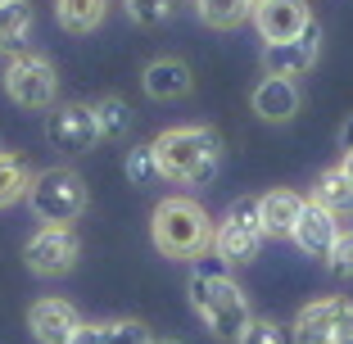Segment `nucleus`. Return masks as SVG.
I'll list each match as a JSON object with an SVG mask.
<instances>
[{
	"label": "nucleus",
	"mask_w": 353,
	"mask_h": 344,
	"mask_svg": "<svg viewBox=\"0 0 353 344\" xmlns=\"http://www.w3.org/2000/svg\"><path fill=\"white\" fill-rule=\"evenodd\" d=\"M154 154H159V172L163 181H176V186H204L213 181L218 172V159H222V141L213 127H168L163 136L154 141Z\"/></svg>",
	"instance_id": "f257e3e1"
},
{
	"label": "nucleus",
	"mask_w": 353,
	"mask_h": 344,
	"mask_svg": "<svg viewBox=\"0 0 353 344\" xmlns=\"http://www.w3.org/2000/svg\"><path fill=\"white\" fill-rule=\"evenodd\" d=\"M150 236H154V250L163 259L195 263L199 254L213 250V222H208L204 204L190 195H168L150 218Z\"/></svg>",
	"instance_id": "f03ea898"
},
{
	"label": "nucleus",
	"mask_w": 353,
	"mask_h": 344,
	"mask_svg": "<svg viewBox=\"0 0 353 344\" xmlns=\"http://www.w3.org/2000/svg\"><path fill=\"white\" fill-rule=\"evenodd\" d=\"M190 308L199 313V322L218 340H236L245 326H250V294L240 290V281L231 272H218V276H204V272H190Z\"/></svg>",
	"instance_id": "7ed1b4c3"
},
{
	"label": "nucleus",
	"mask_w": 353,
	"mask_h": 344,
	"mask_svg": "<svg viewBox=\"0 0 353 344\" xmlns=\"http://www.w3.org/2000/svg\"><path fill=\"white\" fill-rule=\"evenodd\" d=\"M28 204L41 227H73L91 204V190H86L82 172H73V168H46L32 177Z\"/></svg>",
	"instance_id": "20e7f679"
},
{
	"label": "nucleus",
	"mask_w": 353,
	"mask_h": 344,
	"mask_svg": "<svg viewBox=\"0 0 353 344\" xmlns=\"http://www.w3.org/2000/svg\"><path fill=\"white\" fill-rule=\"evenodd\" d=\"M263 218H259V199H231V209L222 213V222L213 227V250L231 263V267H250L263 254Z\"/></svg>",
	"instance_id": "39448f33"
},
{
	"label": "nucleus",
	"mask_w": 353,
	"mask_h": 344,
	"mask_svg": "<svg viewBox=\"0 0 353 344\" xmlns=\"http://www.w3.org/2000/svg\"><path fill=\"white\" fill-rule=\"evenodd\" d=\"M5 95H10L19 109H54L59 100V73L54 63L37 50H23V54H10L5 63Z\"/></svg>",
	"instance_id": "423d86ee"
},
{
	"label": "nucleus",
	"mask_w": 353,
	"mask_h": 344,
	"mask_svg": "<svg viewBox=\"0 0 353 344\" xmlns=\"http://www.w3.org/2000/svg\"><path fill=\"white\" fill-rule=\"evenodd\" d=\"M294 344H353V303L349 299H312L294 317Z\"/></svg>",
	"instance_id": "0eeeda50"
},
{
	"label": "nucleus",
	"mask_w": 353,
	"mask_h": 344,
	"mask_svg": "<svg viewBox=\"0 0 353 344\" xmlns=\"http://www.w3.org/2000/svg\"><path fill=\"white\" fill-rule=\"evenodd\" d=\"M77 259H82V245H77L73 227H41L28 245H23V263H28V272H32V276H46V281L68 276V272L77 267Z\"/></svg>",
	"instance_id": "6e6552de"
},
{
	"label": "nucleus",
	"mask_w": 353,
	"mask_h": 344,
	"mask_svg": "<svg viewBox=\"0 0 353 344\" xmlns=\"http://www.w3.org/2000/svg\"><path fill=\"white\" fill-rule=\"evenodd\" d=\"M46 141H50L59 154H91L100 145V123H95V109L91 105H54L46 114Z\"/></svg>",
	"instance_id": "1a4fd4ad"
},
{
	"label": "nucleus",
	"mask_w": 353,
	"mask_h": 344,
	"mask_svg": "<svg viewBox=\"0 0 353 344\" xmlns=\"http://www.w3.org/2000/svg\"><path fill=\"white\" fill-rule=\"evenodd\" d=\"M317 54H322V23L312 19L299 37L263 45V73H268V77H290V82H294V77L312 73Z\"/></svg>",
	"instance_id": "9d476101"
},
{
	"label": "nucleus",
	"mask_w": 353,
	"mask_h": 344,
	"mask_svg": "<svg viewBox=\"0 0 353 344\" xmlns=\"http://www.w3.org/2000/svg\"><path fill=\"white\" fill-rule=\"evenodd\" d=\"M340 218H335L331 209H322L317 199H303V213H299V222H294V245H299L308 259H322L326 263V254H331V245L340 240Z\"/></svg>",
	"instance_id": "9b49d317"
},
{
	"label": "nucleus",
	"mask_w": 353,
	"mask_h": 344,
	"mask_svg": "<svg viewBox=\"0 0 353 344\" xmlns=\"http://www.w3.org/2000/svg\"><path fill=\"white\" fill-rule=\"evenodd\" d=\"M308 23H312L308 0H268V5L254 10V28H259L263 41H290Z\"/></svg>",
	"instance_id": "f8f14e48"
},
{
	"label": "nucleus",
	"mask_w": 353,
	"mask_h": 344,
	"mask_svg": "<svg viewBox=\"0 0 353 344\" xmlns=\"http://www.w3.org/2000/svg\"><path fill=\"white\" fill-rule=\"evenodd\" d=\"M82 326V317H77V308L68 299H37L28 308V331L37 335L41 344H68V335Z\"/></svg>",
	"instance_id": "ddd939ff"
},
{
	"label": "nucleus",
	"mask_w": 353,
	"mask_h": 344,
	"mask_svg": "<svg viewBox=\"0 0 353 344\" xmlns=\"http://www.w3.org/2000/svg\"><path fill=\"white\" fill-rule=\"evenodd\" d=\"M250 105H254V114H259L263 123L281 127V123H290V118L299 114L303 95H299V86H294L290 77H263V82L254 86Z\"/></svg>",
	"instance_id": "4468645a"
},
{
	"label": "nucleus",
	"mask_w": 353,
	"mask_h": 344,
	"mask_svg": "<svg viewBox=\"0 0 353 344\" xmlns=\"http://www.w3.org/2000/svg\"><path fill=\"white\" fill-rule=\"evenodd\" d=\"M141 86H145L150 100H181V95H190L195 77L181 59H150L145 73H141Z\"/></svg>",
	"instance_id": "2eb2a0df"
},
{
	"label": "nucleus",
	"mask_w": 353,
	"mask_h": 344,
	"mask_svg": "<svg viewBox=\"0 0 353 344\" xmlns=\"http://www.w3.org/2000/svg\"><path fill=\"white\" fill-rule=\"evenodd\" d=\"M299 213H303V195H294V190H268V195H259V218H263L268 240H290Z\"/></svg>",
	"instance_id": "dca6fc26"
},
{
	"label": "nucleus",
	"mask_w": 353,
	"mask_h": 344,
	"mask_svg": "<svg viewBox=\"0 0 353 344\" xmlns=\"http://www.w3.org/2000/svg\"><path fill=\"white\" fill-rule=\"evenodd\" d=\"M37 28L28 0H0V54H23Z\"/></svg>",
	"instance_id": "f3484780"
},
{
	"label": "nucleus",
	"mask_w": 353,
	"mask_h": 344,
	"mask_svg": "<svg viewBox=\"0 0 353 344\" xmlns=\"http://www.w3.org/2000/svg\"><path fill=\"white\" fill-rule=\"evenodd\" d=\"M54 19H59L63 32L86 37L109 19V0H54Z\"/></svg>",
	"instance_id": "a211bd4d"
},
{
	"label": "nucleus",
	"mask_w": 353,
	"mask_h": 344,
	"mask_svg": "<svg viewBox=\"0 0 353 344\" xmlns=\"http://www.w3.org/2000/svg\"><path fill=\"white\" fill-rule=\"evenodd\" d=\"M308 199H317V204L331 209L335 218H349L353 213V181H349V172H344V168H326Z\"/></svg>",
	"instance_id": "6ab92c4d"
},
{
	"label": "nucleus",
	"mask_w": 353,
	"mask_h": 344,
	"mask_svg": "<svg viewBox=\"0 0 353 344\" xmlns=\"http://www.w3.org/2000/svg\"><path fill=\"white\" fill-rule=\"evenodd\" d=\"M195 5V14H199V23L204 28H218V32H231V28H240V23L250 19V0H190Z\"/></svg>",
	"instance_id": "aec40b11"
},
{
	"label": "nucleus",
	"mask_w": 353,
	"mask_h": 344,
	"mask_svg": "<svg viewBox=\"0 0 353 344\" xmlns=\"http://www.w3.org/2000/svg\"><path fill=\"white\" fill-rule=\"evenodd\" d=\"M91 109H95V123H100V141H123L132 132V105L123 95H100Z\"/></svg>",
	"instance_id": "412c9836"
},
{
	"label": "nucleus",
	"mask_w": 353,
	"mask_h": 344,
	"mask_svg": "<svg viewBox=\"0 0 353 344\" xmlns=\"http://www.w3.org/2000/svg\"><path fill=\"white\" fill-rule=\"evenodd\" d=\"M28 186H32L28 163L19 154H5L0 150V213L10 209V204H19V199H28Z\"/></svg>",
	"instance_id": "4be33fe9"
},
{
	"label": "nucleus",
	"mask_w": 353,
	"mask_h": 344,
	"mask_svg": "<svg viewBox=\"0 0 353 344\" xmlns=\"http://www.w3.org/2000/svg\"><path fill=\"white\" fill-rule=\"evenodd\" d=\"M123 177H127V186H154V181H163L154 145H136V150H127V159H123Z\"/></svg>",
	"instance_id": "5701e85b"
},
{
	"label": "nucleus",
	"mask_w": 353,
	"mask_h": 344,
	"mask_svg": "<svg viewBox=\"0 0 353 344\" xmlns=\"http://www.w3.org/2000/svg\"><path fill=\"white\" fill-rule=\"evenodd\" d=\"M127 10V19L141 23V28H163L176 10H181V0H118Z\"/></svg>",
	"instance_id": "b1692460"
},
{
	"label": "nucleus",
	"mask_w": 353,
	"mask_h": 344,
	"mask_svg": "<svg viewBox=\"0 0 353 344\" xmlns=\"http://www.w3.org/2000/svg\"><path fill=\"white\" fill-rule=\"evenodd\" d=\"M326 272L340 276V281H353V231H340V240L326 254Z\"/></svg>",
	"instance_id": "393cba45"
},
{
	"label": "nucleus",
	"mask_w": 353,
	"mask_h": 344,
	"mask_svg": "<svg viewBox=\"0 0 353 344\" xmlns=\"http://www.w3.org/2000/svg\"><path fill=\"white\" fill-rule=\"evenodd\" d=\"M236 344H285V331L268 317H250V326L236 335Z\"/></svg>",
	"instance_id": "a878e982"
},
{
	"label": "nucleus",
	"mask_w": 353,
	"mask_h": 344,
	"mask_svg": "<svg viewBox=\"0 0 353 344\" xmlns=\"http://www.w3.org/2000/svg\"><path fill=\"white\" fill-rule=\"evenodd\" d=\"M104 331H109V344H154V340H150V331H145L141 322H132V317H123V322H109Z\"/></svg>",
	"instance_id": "bb28decb"
},
{
	"label": "nucleus",
	"mask_w": 353,
	"mask_h": 344,
	"mask_svg": "<svg viewBox=\"0 0 353 344\" xmlns=\"http://www.w3.org/2000/svg\"><path fill=\"white\" fill-rule=\"evenodd\" d=\"M68 344H109V331H104V322H82L68 335Z\"/></svg>",
	"instance_id": "cd10ccee"
},
{
	"label": "nucleus",
	"mask_w": 353,
	"mask_h": 344,
	"mask_svg": "<svg viewBox=\"0 0 353 344\" xmlns=\"http://www.w3.org/2000/svg\"><path fill=\"white\" fill-rule=\"evenodd\" d=\"M340 150H344V154L353 150V114L344 118V127H340Z\"/></svg>",
	"instance_id": "c85d7f7f"
},
{
	"label": "nucleus",
	"mask_w": 353,
	"mask_h": 344,
	"mask_svg": "<svg viewBox=\"0 0 353 344\" xmlns=\"http://www.w3.org/2000/svg\"><path fill=\"white\" fill-rule=\"evenodd\" d=\"M340 168H344V172H349V181H353V150H349V154H344V163H340Z\"/></svg>",
	"instance_id": "c756f323"
},
{
	"label": "nucleus",
	"mask_w": 353,
	"mask_h": 344,
	"mask_svg": "<svg viewBox=\"0 0 353 344\" xmlns=\"http://www.w3.org/2000/svg\"><path fill=\"white\" fill-rule=\"evenodd\" d=\"M259 5H268V0H250V10H259Z\"/></svg>",
	"instance_id": "7c9ffc66"
},
{
	"label": "nucleus",
	"mask_w": 353,
	"mask_h": 344,
	"mask_svg": "<svg viewBox=\"0 0 353 344\" xmlns=\"http://www.w3.org/2000/svg\"><path fill=\"white\" fill-rule=\"evenodd\" d=\"M154 344H181V340H154Z\"/></svg>",
	"instance_id": "2f4dec72"
}]
</instances>
